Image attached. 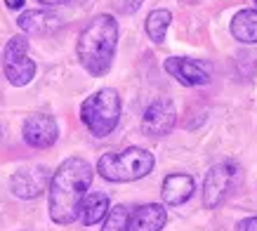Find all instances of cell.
<instances>
[{"label": "cell", "mask_w": 257, "mask_h": 231, "mask_svg": "<svg viewBox=\"0 0 257 231\" xmlns=\"http://www.w3.org/2000/svg\"><path fill=\"white\" fill-rule=\"evenodd\" d=\"M92 184V165L85 158H66L50 179V217L57 224H73L80 215V203Z\"/></svg>", "instance_id": "6da1fadb"}, {"label": "cell", "mask_w": 257, "mask_h": 231, "mask_svg": "<svg viewBox=\"0 0 257 231\" xmlns=\"http://www.w3.org/2000/svg\"><path fill=\"white\" fill-rule=\"evenodd\" d=\"M118 45V22L111 15H97L78 36V62L90 76L109 73Z\"/></svg>", "instance_id": "7a4b0ae2"}, {"label": "cell", "mask_w": 257, "mask_h": 231, "mask_svg": "<svg viewBox=\"0 0 257 231\" xmlns=\"http://www.w3.org/2000/svg\"><path fill=\"white\" fill-rule=\"evenodd\" d=\"M154 154H149L147 149L130 147L123 151L104 154L97 161V172L109 182H135L147 177L154 170Z\"/></svg>", "instance_id": "3957f363"}, {"label": "cell", "mask_w": 257, "mask_h": 231, "mask_svg": "<svg viewBox=\"0 0 257 231\" xmlns=\"http://www.w3.org/2000/svg\"><path fill=\"white\" fill-rule=\"evenodd\" d=\"M80 121L94 137H106L116 130L120 121V97L116 90L104 87L90 94L80 106Z\"/></svg>", "instance_id": "277c9868"}, {"label": "cell", "mask_w": 257, "mask_h": 231, "mask_svg": "<svg viewBox=\"0 0 257 231\" xmlns=\"http://www.w3.org/2000/svg\"><path fill=\"white\" fill-rule=\"evenodd\" d=\"M238 179H241V168L236 163L224 161L212 165L210 172L205 175V182H203V203H205V208L212 210L222 205L234 193Z\"/></svg>", "instance_id": "5b68a950"}, {"label": "cell", "mask_w": 257, "mask_h": 231, "mask_svg": "<svg viewBox=\"0 0 257 231\" xmlns=\"http://www.w3.org/2000/svg\"><path fill=\"white\" fill-rule=\"evenodd\" d=\"M3 71L12 85L22 87L29 85L36 76V64L29 57V40L24 36H15L8 40V45L3 50Z\"/></svg>", "instance_id": "8992f818"}, {"label": "cell", "mask_w": 257, "mask_h": 231, "mask_svg": "<svg viewBox=\"0 0 257 231\" xmlns=\"http://www.w3.org/2000/svg\"><path fill=\"white\" fill-rule=\"evenodd\" d=\"M177 123V108L172 104V99L161 97V99L151 101L142 116V130L149 137H165L170 135L172 128Z\"/></svg>", "instance_id": "52a82bcc"}, {"label": "cell", "mask_w": 257, "mask_h": 231, "mask_svg": "<svg viewBox=\"0 0 257 231\" xmlns=\"http://www.w3.org/2000/svg\"><path fill=\"white\" fill-rule=\"evenodd\" d=\"M59 137L57 121L47 113H33L24 121V142L33 149L52 147Z\"/></svg>", "instance_id": "ba28073f"}, {"label": "cell", "mask_w": 257, "mask_h": 231, "mask_svg": "<svg viewBox=\"0 0 257 231\" xmlns=\"http://www.w3.org/2000/svg\"><path fill=\"white\" fill-rule=\"evenodd\" d=\"M47 184H50V172L43 165L24 168L19 172H15L12 179H10V189L19 198H38L47 189Z\"/></svg>", "instance_id": "9c48e42d"}, {"label": "cell", "mask_w": 257, "mask_h": 231, "mask_svg": "<svg viewBox=\"0 0 257 231\" xmlns=\"http://www.w3.org/2000/svg\"><path fill=\"white\" fill-rule=\"evenodd\" d=\"M165 71L170 73L179 85L196 87V85H208L210 83V73L203 64L187 59V57H170L165 59Z\"/></svg>", "instance_id": "30bf717a"}, {"label": "cell", "mask_w": 257, "mask_h": 231, "mask_svg": "<svg viewBox=\"0 0 257 231\" xmlns=\"http://www.w3.org/2000/svg\"><path fill=\"white\" fill-rule=\"evenodd\" d=\"M17 24L24 33H33V36H50L62 29L59 15L50 12V10H29L17 19Z\"/></svg>", "instance_id": "8fae6325"}, {"label": "cell", "mask_w": 257, "mask_h": 231, "mask_svg": "<svg viewBox=\"0 0 257 231\" xmlns=\"http://www.w3.org/2000/svg\"><path fill=\"white\" fill-rule=\"evenodd\" d=\"M196 191V184H194V177L189 175H182V172H175V175H168L163 179V200L168 205H182L187 203Z\"/></svg>", "instance_id": "7c38bea8"}, {"label": "cell", "mask_w": 257, "mask_h": 231, "mask_svg": "<svg viewBox=\"0 0 257 231\" xmlns=\"http://www.w3.org/2000/svg\"><path fill=\"white\" fill-rule=\"evenodd\" d=\"M168 222V212L158 203H147L133 212V231H161Z\"/></svg>", "instance_id": "4fadbf2b"}, {"label": "cell", "mask_w": 257, "mask_h": 231, "mask_svg": "<svg viewBox=\"0 0 257 231\" xmlns=\"http://www.w3.org/2000/svg\"><path fill=\"white\" fill-rule=\"evenodd\" d=\"M109 212V196L101 191H92V193H85V198L80 203V222L85 226H92V224L101 222L104 217Z\"/></svg>", "instance_id": "5bb4252c"}, {"label": "cell", "mask_w": 257, "mask_h": 231, "mask_svg": "<svg viewBox=\"0 0 257 231\" xmlns=\"http://www.w3.org/2000/svg\"><path fill=\"white\" fill-rule=\"evenodd\" d=\"M231 36L241 43H257V10H241L231 19Z\"/></svg>", "instance_id": "9a60e30c"}, {"label": "cell", "mask_w": 257, "mask_h": 231, "mask_svg": "<svg viewBox=\"0 0 257 231\" xmlns=\"http://www.w3.org/2000/svg\"><path fill=\"white\" fill-rule=\"evenodd\" d=\"M170 22H172V15L168 10H154V12L147 17V36L154 40V43H163Z\"/></svg>", "instance_id": "2e32d148"}, {"label": "cell", "mask_w": 257, "mask_h": 231, "mask_svg": "<svg viewBox=\"0 0 257 231\" xmlns=\"http://www.w3.org/2000/svg\"><path fill=\"white\" fill-rule=\"evenodd\" d=\"M101 231H133V212L125 208V205L109 208V212L104 217Z\"/></svg>", "instance_id": "e0dca14e"}, {"label": "cell", "mask_w": 257, "mask_h": 231, "mask_svg": "<svg viewBox=\"0 0 257 231\" xmlns=\"http://www.w3.org/2000/svg\"><path fill=\"white\" fill-rule=\"evenodd\" d=\"M113 3V8L118 10V12H123V15H133V12H137V10L142 8V3L144 0H111Z\"/></svg>", "instance_id": "ac0fdd59"}, {"label": "cell", "mask_w": 257, "mask_h": 231, "mask_svg": "<svg viewBox=\"0 0 257 231\" xmlns=\"http://www.w3.org/2000/svg\"><path fill=\"white\" fill-rule=\"evenodd\" d=\"M236 231H257V217H245L236 224Z\"/></svg>", "instance_id": "d6986e66"}, {"label": "cell", "mask_w": 257, "mask_h": 231, "mask_svg": "<svg viewBox=\"0 0 257 231\" xmlns=\"http://www.w3.org/2000/svg\"><path fill=\"white\" fill-rule=\"evenodd\" d=\"M5 5L10 10H22L24 8V0H5Z\"/></svg>", "instance_id": "ffe728a7"}, {"label": "cell", "mask_w": 257, "mask_h": 231, "mask_svg": "<svg viewBox=\"0 0 257 231\" xmlns=\"http://www.w3.org/2000/svg\"><path fill=\"white\" fill-rule=\"evenodd\" d=\"M43 5H64V3H69V0H38Z\"/></svg>", "instance_id": "44dd1931"}, {"label": "cell", "mask_w": 257, "mask_h": 231, "mask_svg": "<svg viewBox=\"0 0 257 231\" xmlns=\"http://www.w3.org/2000/svg\"><path fill=\"white\" fill-rule=\"evenodd\" d=\"M255 5H257V0H255Z\"/></svg>", "instance_id": "7402d4cb"}]
</instances>
